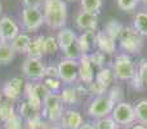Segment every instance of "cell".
<instances>
[{
	"label": "cell",
	"instance_id": "19",
	"mask_svg": "<svg viewBox=\"0 0 147 129\" xmlns=\"http://www.w3.org/2000/svg\"><path fill=\"white\" fill-rule=\"evenodd\" d=\"M20 116L26 120L41 116V109L35 106V105H32L31 102H28L27 99H26L25 102H22V103L20 105Z\"/></svg>",
	"mask_w": 147,
	"mask_h": 129
},
{
	"label": "cell",
	"instance_id": "36",
	"mask_svg": "<svg viewBox=\"0 0 147 129\" xmlns=\"http://www.w3.org/2000/svg\"><path fill=\"white\" fill-rule=\"evenodd\" d=\"M43 84L47 86L51 93H57V92L61 89V85H62V81L59 79H51V78H44V81Z\"/></svg>",
	"mask_w": 147,
	"mask_h": 129
},
{
	"label": "cell",
	"instance_id": "40",
	"mask_svg": "<svg viewBox=\"0 0 147 129\" xmlns=\"http://www.w3.org/2000/svg\"><path fill=\"white\" fill-rule=\"evenodd\" d=\"M137 74L140 75V78H141V80H142V83L147 86V61H146V59L141 61L140 66H138Z\"/></svg>",
	"mask_w": 147,
	"mask_h": 129
},
{
	"label": "cell",
	"instance_id": "45",
	"mask_svg": "<svg viewBox=\"0 0 147 129\" xmlns=\"http://www.w3.org/2000/svg\"><path fill=\"white\" fill-rule=\"evenodd\" d=\"M129 129H147L146 125H142V124H136V125H132Z\"/></svg>",
	"mask_w": 147,
	"mask_h": 129
},
{
	"label": "cell",
	"instance_id": "26",
	"mask_svg": "<svg viewBox=\"0 0 147 129\" xmlns=\"http://www.w3.org/2000/svg\"><path fill=\"white\" fill-rule=\"evenodd\" d=\"M133 27L142 36H147V12H140L136 14Z\"/></svg>",
	"mask_w": 147,
	"mask_h": 129
},
{
	"label": "cell",
	"instance_id": "12",
	"mask_svg": "<svg viewBox=\"0 0 147 129\" xmlns=\"http://www.w3.org/2000/svg\"><path fill=\"white\" fill-rule=\"evenodd\" d=\"M23 85H25V81L21 78L16 76V78L10 79V80H8L4 84V86H3V96L10 102L16 101V99L20 98Z\"/></svg>",
	"mask_w": 147,
	"mask_h": 129
},
{
	"label": "cell",
	"instance_id": "28",
	"mask_svg": "<svg viewBox=\"0 0 147 129\" xmlns=\"http://www.w3.org/2000/svg\"><path fill=\"white\" fill-rule=\"evenodd\" d=\"M62 102L66 105H75L79 101V96L75 91V86H66L61 92Z\"/></svg>",
	"mask_w": 147,
	"mask_h": 129
},
{
	"label": "cell",
	"instance_id": "39",
	"mask_svg": "<svg viewBox=\"0 0 147 129\" xmlns=\"http://www.w3.org/2000/svg\"><path fill=\"white\" fill-rule=\"evenodd\" d=\"M117 5L121 10H125V12H130L133 10L138 5L140 0H116Z\"/></svg>",
	"mask_w": 147,
	"mask_h": 129
},
{
	"label": "cell",
	"instance_id": "10",
	"mask_svg": "<svg viewBox=\"0 0 147 129\" xmlns=\"http://www.w3.org/2000/svg\"><path fill=\"white\" fill-rule=\"evenodd\" d=\"M22 72L30 80H43L45 78V66L40 59L27 58L22 65Z\"/></svg>",
	"mask_w": 147,
	"mask_h": 129
},
{
	"label": "cell",
	"instance_id": "5",
	"mask_svg": "<svg viewBox=\"0 0 147 129\" xmlns=\"http://www.w3.org/2000/svg\"><path fill=\"white\" fill-rule=\"evenodd\" d=\"M112 71H114L115 79H119V80H130L137 72L132 58L125 53L116 57Z\"/></svg>",
	"mask_w": 147,
	"mask_h": 129
},
{
	"label": "cell",
	"instance_id": "30",
	"mask_svg": "<svg viewBox=\"0 0 147 129\" xmlns=\"http://www.w3.org/2000/svg\"><path fill=\"white\" fill-rule=\"evenodd\" d=\"M94 128L96 129H117L120 127L115 123V120L111 116H106V118H102V119H97Z\"/></svg>",
	"mask_w": 147,
	"mask_h": 129
},
{
	"label": "cell",
	"instance_id": "23",
	"mask_svg": "<svg viewBox=\"0 0 147 129\" xmlns=\"http://www.w3.org/2000/svg\"><path fill=\"white\" fill-rule=\"evenodd\" d=\"M123 28H124V26L121 25V23L119 22V21L116 20H110L109 22L106 23V26H105V32L109 36H111L112 39H119L120 35H121V31Z\"/></svg>",
	"mask_w": 147,
	"mask_h": 129
},
{
	"label": "cell",
	"instance_id": "17",
	"mask_svg": "<svg viewBox=\"0 0 147 129\" xmlns=\"http://www.w3.org/2000/svg\"><path fill=\"white\" fill-rule=\"evenodd\" d=\"M96 36H97V34L94 32V31L88 30V31H84V32L76 39L81 54H89V52L96 47Z\"/></svg>",
	"mask_w": 147,
	"mask_h": 129
},
{
	"label": "cell",
	"instance_id": "4",
	"mask_svg": "<svg viewBox=\"0 0 147 129\" xmlns=\"http://www.w3.org/2000/svg\"><path fill=\"white\" fill-rule=\"evenodd\" d=\"M111 118L120 128H130L136 123L134 106H132L130 103L124 101L120 102V103H116L111 112Z\"/></svg>",
	"mask_w": 147,
	"mask_h": 129
},
{
	"label": "cell",
	"instance_id": "16",
	"mask_svg": "<svg viewBox=\"0 0 147 129\" xmlns=\"http://www.w3.org/2000/svg\"><path fill=\"white\" fill-rule=\"evenodd\" d=\"M59 122H61L62 128H66V129H79L84 124L81 114L75 111V110H66V111H63V115H62Z\"/></svg>",
	"mask_w": 147,
	"mask_h": 129
},
{
	"label": "cell",
	"instance_id": "21",
	"mask_svg": "<svg viewBox=\"0 0 147 129\" xmlns=\"http://www.w3.org/2000/svg\"><path fill=\"white\" fill-rule=\"evenodd\" d=\"M30 43H31V38L27 35V34H18V35L12 40L10 45H12V48L14 49V52L26 53Z\"/></svg>",
	"mask_w": 147,
	"mask_h": 129
},
{
	"label": "cell",
	"instance_id": "43",
	"mask_svg": "<svg viewBox=\"0 0 147 129\" xmlns=\"http://www.w3.org/2000/svg\"><path fill=\"white\" fill-rule=\"evenodd\" d=\"M45 0H23L25 8H40Z\"/></svg>",
	"mask_w": 147,
	"mask_h": 129
},
{
	"label": "cell",
	"instance_id": "38",
	"mask_svg": "<svg viewBox=\"0 0 147 129\" xmlns=\"http://www.w3.org/2000/svg\"><path fill=\"white\" fill-rule=\"evenodd\" d=\"M4 129H23L22 118L20 115H14L4 123Z\"/></svg>",
	"mask_w": 147,
	"mask_h": 129
},
{
	"label": "cell",
	"instance_id": "18",
	"mask_svg": "<svg viewBox=\"0 0 147 129\" xmlns=\"http://www.w3.org/2000/svg\"><path fill=\"white\" fill-rule=\"evenodd\" d=\"M44 40H45V38L43 35L31 39V43L28 45L27 52H26L28 58L40 59L44 56Z\"/></svg>",
	"mask_w": 147,
	"mask_h": 129
},
{
	"label": "cell",
	"instance_id": "37",
	"mask_svg": "<svg viewBox=\"0 0 147 129\" xmlns=\"http://www.w3.org/2000/svg\"><path fill=\"white\" fill-rule=\"evenodd\" d=\"M107 96L111 98V101L114 102V103H120V102H123V89H121V86H119V85H115V86H112L111 89L109 91V94Z\"/></svg>",
	"mask_w": 147,
	"mask_h": 129
},
{
	"label": "cell",
	"instance_id": "24",
	"mask_svg": "<svg viewBox=\"0 0 147 129\" xmlns=\"http://www.w3.org/2000/svg\"><path fill=\"white\" fill-rule=\"evenodd\" d=\"M14 49L10 44L0 43V65H8L14 59Z\"/></svg>",
	"mask_w": 147,
	"mask_h": 129
},
{
	"label": "cell",
	"instance_id": "33",
	"mask_svg": "<svg viewBox=\"0 0 147 129\" xmlns=\"http://www.w3.org/2000/svg\"><path fill=\"white\" fill-rule=\"evenodd\" d=\"M63 54L66 57V59H74V61H78L81 56V52H80V48L78 45V41L72 43L69 48H66L63 51Z\"/></svg>",
	"mask_w": 147,
	"mask_h": 129
},
{
	"label": "cell",
	"instance_id": "47",
	"mask_svg": "<svg viewBox=\"0 0 147 129\" xmlns=\"http://www.w3.org/2000/svg\"><path fill=\"white\" fill-rule=\"evenodd\" d=\"M62 1H65V3H72V1H76V0H62Z\"/></svg>",
	"mask_w": 147,
	"mask_h": 129
},
{
	"label": "cell",
	"instance_id": "42",
	"mask_svg": "<svg viewBox=\"0 0 147 129\" xmlns=\"http://www.w3.org/2000/svg\"><path fill=\"white\" fill-rule=\"evenodd\" d=\"M130 81H132V86L136 89V91H141V89L145 86V84L142 83V80H141L140 75H138L137 72L134 74V76H133L132 79H130Z\"/></svg>",
	"mask_w": 147,
	"mask_h": 129
},
{
	"label": "cell",
	"instance_id": "49",
	"mask_svg": "<svg viewBox=\"0 0 147 129\" xmlns=\"http://www.w3.org/2000/svg\"><path fill=\"white\" fill-rule=\"evenodd\" d=\"M0 101H1V93H0Z\"/></svg>",
	"mask_w": 147,
	"mask_h": 129
},
{
	"label": "cell",
	"instance_id": "3",
	"mask_svg": "<svg viewBox=\"0 0 147 129\" xmlns=\"http://www.w3.org/2000/svg\"><path fill=\"white\" fill-rule=\"evenodd\" d=\"M120 48L130 54H137L141 52L143 45L142 35L134 27H124L119 38Z\"/></svg>",
	"mask_w": 147,
	"mask_h": 129
},
{
	"label": "cell",
	"instance_id": "13",
	"mask_svg": "<svg viewBox=\"0 0 147 129\" xmlns=\"http://www.w3.org/2000/svg\"><path fill=\"white\" fill-rule=\"evenodd\" d=\"M79 62V79L83 84H89L94 80V72H93V65L89 59V54H81Z\"/></svg>",
	"mask_w": 147,
	"mask_h": 129
},
{
	"label": "cell",
	"instance_id": "7",
	"mask_svg": "<svg viewBox=\"0 0 147 129\" xmlns=\"http://www.w3.org/2000/svg\"><path fill=\"white\" fill-rule=\"evenodd\" d=\"M25 93L28 102L43 109V101L51 94V92L43 83H26Z\"/></svg>",
	"mask_w": 147,
	"mask_h": 129
},
{
	"label": "cell",
	"instance_id": "48",
	"mask_svg": "<svg viewBox=\"0 0 147 129\" xmlns=\"http://www.w3.org/2000/svg\"><path fill=\"white\" fill-rule=\"evenodd\" d=\"M141 1H142V3H143V4H145V5H146V7H147V0H141Z\"/></svg>",
	"mask_w": 147,
	"mask_h": 129
},
{
	"label": "cell",
	"instance_id": "15",
	"mask_svg": "<svg viewBox=\"0 0 147 129\" xmlns=\"http://www.w3.org/2000/svg\"><path fill=\"white\" fill-rule=\"evenodd\" d=\"M96 47L102 53L112 54L116 51V41L111 36L107 35L105 31H99V32H97L96 36Z\"/></svg>",
	"mask_w": 147,
	"mask_h": 129
},
{
	"label": "cell",
	"instance_id": "44",
	"mask_svg": "<svg viewBox=\"0 0 147 129\" xmlns=\"http://www.w3.org/2000/svg\"><path fill=\"white\" fill-rule=\"evenodd\" d=\"M79 129H96L94 128V125H92V124H88V123H85V124H83Z\"/></svg>",
	"mask_w": 147,
	"mask_h": 129
},
{
	"label": "cell",
	"instance_id": "11",
	"mask_svg": "<svg viewBox=\"0 0 147 129\" xmlns=\"http://www.w3.org/2000/svg\"><path fill=\"white\" fill-rule=\"evenodd\" d=\"M20 34V27L14 20L8 16L0 18V43L12 41Z\"/></svg>",
	"mask_w": 147,
	"mask_h": 129
},
{
	"label": "cell",
	"instance_id": "9",
	"mask_svg": "<svg viewBox=\"0 0 147 129\" xmlns=\"http://www.w3.org/2000/svg\"><path fill=\"white\" fill-rule=\"evenodd\" d=\"M58 67V78L66 84H72L79 76V62L74 59H62Z\"/></svg>",
	"mask_w": 147,
	"mask_h": 129
},
{
	"label": "cell",
	"instance_id": "6",
	"mask_svg": "<svg viewBox=\"0 0 147 129\" xmlns=\"http://www.w3.org/2000/svg\"><path fill=\"white\" fill-rule=\"evenodd\" d=\"M115 107V103L111 101L107 94L101 97H96L93 101L90 102L88 107V114L89 116L94 118V119H102V118L109 116L112 112Z\"/></svg>",
	"mask_w": 147,
	"mask_h": 129
},
{
	"label": "cell",
	"instance_id": "20",
	"mask_svg": "<svg viewBox=\"0 0 147 129\" xmlns=\"http://www.w3.org/2000/svg\"><path fill=\"white\" fill-rule=\"evenodd\" d=\"M76 39L78 38H76L75 32L72 30H70V28H62L58 32V35H57V41H58V45L62 51H65L72 43H75Z\"/></svg>",
	"mask_w": 147,
	"mask_h": 129
},
{
	"label": "cell",
	"instance_id": "51",
	"mask_svg": "<svg viewBox=\"0 0 147 129\" xmlns=\"http://www.w3.org/2000/svg\"><path fill=\"white\" fill-rule=\"evenodd\" d=\"M0 10H1V5H0Z\"/></svg>",
	"mask_w": 147,
	"mask_h": 129
},
{
	"label": "cell",
	"instance_id": "27",
	"mask_svg": "<svg viewBox=\"0 0 147 129\" xmlns=\"http://www.w3.org/2000/svg\"><path fill=\"white\" fill-rule=\"evenodd\" d=\"M14 106L10 101H0V120L7 122L14 116Z\"/></svg>",
	"mask_w": 147,
	"mask_h": 129
},
{
	"label": "cell",
	"instance_id": "14",
	"mask_svg": "<svg viewBox=\"0 0 147 129\" xmlns=\"http://www.w3.org/2000/svg\"><path fill=\"white\" fill-rule=\"evenodd\" d=\"M75 23H76V26L83 31H88V30L94 31L97 28V25H98V16L94 14V13H89V12H85V10H81V12H79L78 16H76Z\"/></svg>",
	"mask_w": 147,
	"mask_h": 129
},
{
	"label": "cell",
	"instance_id": "1",
	"mask_svg": "<svg viewBox=\"0 0 147 129\" xmlns=\"http://www.w3.org/2000/svg\"><path fill=\"white\" fill-rule=\"evenodd\" d=\"M44 22L52 28H62L67 22V5L62 0H45L43 4Z\"/></svg>",
	"mask_w": 147,
	"mask_h": 129
},
{
	"label": "cell",
	"instance_id": "41",
	"mask_svg": "<svg viewBox=\"0 0 147 129\" xmlns=\"http://www.w3.org/2000/svg\"><path fill=\"white\" fill-rule=\"evenodd\" d=\"M45 78L59 79L58 78V67H57V66H48V67H45Z\"/></svg>",
	"mask_w": 147,
	"mask_h": 129
},
{
	"label": "cell",
	"instance_id": "32",
	"mask_svg": "<svg viewBox=\"0 0 147 129\" xmlns=\"http://www.w3.org/2000/svg\"><path fill=\"white\" fill-rule=\"evenodd\" d=\"M26 125H27V129H48L51 127V125L48 124V122L44 120L41 116L26 120Z\"/></svg>",
	"mask_w": 147,
	"mask_h": 129
},
{
	"label": "cell",
	"instance_id": "31",
	"mask_svg": "<svg viewBox=\"0 0 147 129\" xmlns=\"http://www.w3.org/2000/svg\"><path fill=\"white\" fill-rule=\"evenodd\" d=\"M59 49L57 38L54 36H48L44 40V54H54Z\"/></svg>",
	"mask_w": 147,
	"mask_h": 129
},
{
	"label": "cell",
	"instance_id": "29",
	"mask_svg": "<svg viewBox=\"0 0 147 129\" xmlns=\"http://www.w3.org/2000/svg\"><path fill=\"white\" fill-rule=\"evenodd\" d=\"M80 4L83 10L98 14L102 8V0H80Z\"/></svg>",
	"mask_w": 147,
	"mask_h": 129
},
{
	"label": "cell",
	"instance_id": "22",
	"mask_svg": "<svg viewBox=\"0 0 147 129\" xmlns=\"http://www.w3.org/2000/svg\"><path fill=\"white\" fill-rule=\"evenodd\" d=\"M98 83H101L103 86H106L109 89V86L112 84V81L115 80V75H114V71L111 70L110 67H102L101 70L97 72L96 79Z\"/></svg>",
	"mask_w": 147,
	"mask_h": 129
},
{
	"label": "cell",
	"instance_id": "50",
	"mask_svg": "<svg viewBox=\"0 0 147 129\" xmlns=\"http://www.w3.org/2000/svg\"><path fill=\"white\" fill-rule=\"evenodd\" d=\"M117 129H127V128H117Z\"/></svg>",
	"mask_w": 147,
	"mask_h": 129
},
{
	"label": "cell",
	"instance_id": "8",
	"mask_svg": "<svg viewBox=\"0 0 147 129\" xmlns=\"http://www.w3.org/2000/svg\"><path fill=\"white\" fill-rule=\"evenodd\" d=\"M22 22L27 31H36L43 26V23H45L40 8H23Z\"/></svg>",
	"mask_w": 147,
	"mask_h": 129
},
{
	"label": "cell",
	"instance_id": "35",
	"mask_svg": "<svg viewBox=\"0 0 147 129\" xmlns=\"http://www.w3.org/2000/svg\"><path fill=\"white\" fill-rule=\"evenodd\" d=\"M89 59H90L92 65L96 66V67H103L105 65V61H106V58H105V53H102L101 51H96V52H92V53H89Z\"/></svg>",
	"mask_w": 147,
	"mask_h": 129
},
{
	"label": "cell",
	"instance_id": "25",
	"mask_svg": "<svg viewBox=\"0 0 147 129\" xmlns=\"http://www.w3.org/2000/svg\"><path fill=\"white\" fill-rule=\"evenodd\" d=\"M136 122L142 125H147V99H142L134 106Z\"/></svg>",
	"mask_w": 147,
	"mask_h": 129
},
{
	"label": "cell",
	"instance_id": "46",
	"mask_svg": "<svg viewBox=\"0 0 147 129\" xmlns=\"http://www.w3.org/2000/svg\"><path fill=\"white\" fill-rule=\"evenodd\" d=\"M48 129H63L62 127H58V125H51Z\"/></svg>",
	"mask_w": 147,
	"mask_h": 129
},
{
	"label": "cell",
	"instance_id": "34",
	"mask_svg": "<svg viewBox=\"0 0 147 129\" xmlns=\"http://www.w3.org/2000/svg\"><path fill=\"white\" fill-rule=\"evenodd\" d=\"M88 89H89V93L93 94L96 97H101V96H105L107 93V88L103 86L101 83H98L97 80H93L90 84L88 85Z\"/></svg>",
	"mask_w": 147,
	"mask_h": 129
},
{
	"label": "cell",
	"instance_id": "2",
	"mask_svg": "<svg viewBox=\"0 0 147 129\" xmlns=\"http://www.w3.org/2000/svg\"><path fill=\"white\" fill-rule=\"evenodd\" d=\"M62 115H63V102L61 94L51 93L43 101L41 118L48 123H57L61 120Z\"/></svg>",
	"mask_w": 147,
	"mask_h": 129
}]
</instances>
